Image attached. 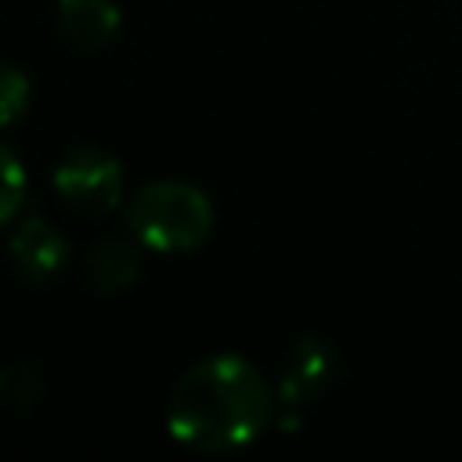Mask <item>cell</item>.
I'll return each mask as SVG.
<instances>
[{
    "instance_id": "8",
    "label": "cell",
    "mask_w": 462,
    "mask_h": 462,
    "mask_svg": "<svg viewBox=\"0 0 462 462\" xmlns=\"http://www.w3.org/2000/svg\"><path fill=\"white\" fill-rule=\"evenodd\" d=\"M25 199V166L22 159L0 141V227L18 213Z\"/></svg>"
},
{
    "instance_id": "5",
    "label": "cell",
    "mask_w": 462,
    "mask_h": 462,
    "mask_svg": "<svg viewBox=\"0 0 462 462\" xmlns=\"http://www.w3.org/2000/svg\"><path fill=\"white\" fill-rule=\"evenodd\" d=\"M7 249H11V260H14L18 274L29 278V282H51L69 263V242H65V235L51 220H43V217L22 220L11 231Z\"/></svg>"
},
{
    "instance_id": "10",
    "label": "cell",
    "mask_w": 462,
    "mask_h": 462,
    "mask_svg": "<svg viewBox=\"0 0 462 462\" xmlns=\"http://www.w3.org/2000/svg\"><path fill=\"white\" fill-rule=\"evenodd\" d=\"M40 393V379L32 375V368L14 365L7 372H0V401H11L18 408H29Z\"/></svg>"
},
{
    "instance_id": "1",
    "label": "cell",
    "mask_w": 462,
    "mask_h": 462,
    "mask_svg": "<svg viewBox=\"0 0 462 462\" xmlns=\"http://www.w3.org/2000/svg\"><path fill=\"white\" fill-rule=\"evenodd\" d=\"M274 419V390L238 354H213L191 365L173 386L166 426L191 451H235L253 444Z\"/></svg>"
},
{
    "instance_id": "2",
    "label": "cell",
    "mask_w": 462,
    "mask_h": 462,
    "mask_svg": "<svg viewBox=\"0 0 462 462\" xmlns=\"http://www.w3.org/2000/svg\"><path fill=\"white\" fill-rule=\"evenodd\" d=\"M126 224L144 249L191 253L213 231V202L202 188L184 180H152L137 188L126 209Z\"/></svg>"
},
{
    "instance_id": "9",
    "label": "cell",
    "mask_w": 462,
    "mask_h": 462,
    "mask_svg": "<svg viewBox=\"0 0 462 462\" xmlns=\"http://www.w3.org/2000/svg\"><path fill=\"white\" fill-rule=\"evenodd\" d=\"M29 108V79L22 69L0 61V126H11Z\"/></svg>"
},
{
    "instance_id": "7",
    "label": "cell",
    "mask_w": 462,
    "mask_h": 462,
    "mask_svg": "<svg viewBox=\"0 0 462 462\" xmlns=\"http://www.w3.org/2000/svg\"><path fill=\"white\" fill-rule=\"evenodd\" d=\"M87 274L97 292H123L137 278V253L116 238L101 242V245H94V253L87 260Z\"/></svg>"
},
{
    "instance_id": "6",
    "label": "cell",
    "mask_w": 462,
    "mask_h": 462,
    "mask_svg": "<svg viewBox=\"0 0 462 462\" xmlns=\"http://www.w3.org/2000/svg\"><path fill=\"white\" fill-rule=\"evenodd\" d=\"M54 18H58L61 36L83 51L105 47L119 32V22H123L116 0H58Z\"/></svg>"
},
{
    "instance_id": "3",
    "label": "cell",
    "mask_w": 462,
    "mask_h": 462,
    "mask_svg": "<svg viewBox=\"0 0 462 462\" xmlns=\"http://www.w3.org/2000/svg\"><path fill=\"white\" fill-rule=\"evenodd\" d=\"M54 191L76 213L101 217L123 202V166L97 144H79L54 166Z\"/></svg>"
},
{
    "instance_id": "4",
    "label": "cell",
    "mask_w": 462,
    "mask_h": 462,
    "mask_svg": "<svg viewBox=\"0 0 462 462\" xmlns=\"http://www.w3.org/2000/svg\"><path fill=\"white\" fill-rule=\"evenodd\" d=\"M336 375H339L336 350L325 339L307 336L285 357V368H282V379H278V397H282L285 408H303L314 397H321L336 383Z\"/></svg>"
}]
</instances>
